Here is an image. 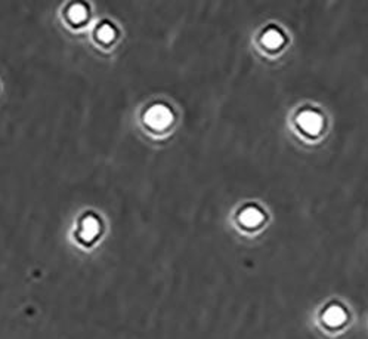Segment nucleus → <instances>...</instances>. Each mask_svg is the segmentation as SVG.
I'll return each mask as SVG.
<instances>
[{"label":"nucleus","mask_w":368,"mask_h":339,"mask_svg":"<svg viewBox=\"0 0 368 339\" xmlns=\"http://www.w3.org/2000/svg\"><path fill=\"white\" fill-rule=\"evenodd\" d=\"M145 120L150 126L163 129L172 122V111L166 105H154L147 111Z\"/></svg>","instance_id":"nucleus-1"},{"label":"nucleus","mask_w":368,"mask_h":339,"mask_svg":"<svg viewBox=\"0 0 368 339\" xmlns=\"http://www.w3.org/2000/svg\"><path fill=\"white\" fill-rule=\"evenodd\" d=\"M297 123L308 133H317L322 126V117L315 111H303L299 114Z\"/></svg>","instance_id":"nucleus-2"},{"label":"nucleus","mask_w":368,"mask_h":339,"mask_svg":"<svg viewBox=\"0 0 368 339\" xmlns=\"http://www.w3.org/2000/svg\"><path fill=\"white\" fill-rule=\"evenodd\" d=\"M262 218H263L262 212L257 208H254V206L246 208L241 213H240V221H241L246 227H256L257 224H260Z\"/></svg>","instance_id":"nucleus-3"},{"label":"nucleus","mask_w":368,"mask_h":339,"mask_svg":"<svg viewBox=\"0 0 368 339\" xmlns=\"http://www.w3.org/2000/svg\"><path fill=\"white\" fill-rule=\"evenodd\" d=\"M282 42H284V37H282L281 31L277 28H269L262 36V43L269 49H277L278 46L282 45Z\"/></svg>","instance_id":"nucleus-4"},{"label":"nucleus","mask_w":368,"mask_h":339,"mask_svg":"<svg viewBox=\"0 0 368 339\" xmlns=\"http://www.w3.org/2000/svg\"><path fill=\"white\" fill-rule=\"evenodd\" d=\"M344 318H346V314H344V311H343L340 307H337V305H333V307H330V308L324 313V320H325V323L330 325V326H339V325H342L343 322H344Z\"/></svg>","instance_id":"nucleus-5"}]
</instances>
